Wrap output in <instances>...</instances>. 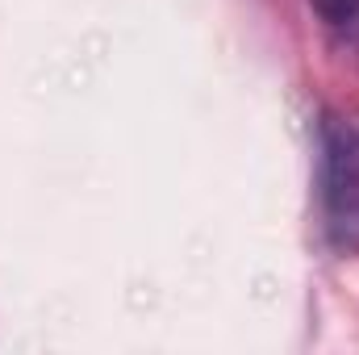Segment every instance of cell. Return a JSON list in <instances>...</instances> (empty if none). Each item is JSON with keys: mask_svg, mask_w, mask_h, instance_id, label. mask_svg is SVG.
<instances>
[{"mask_svg": "<svg viewBox=\"0 0 359 355\" xmlns=\"http://www.w3.org/2000/svg\"><path fill=\"white\" fill-rule=\"evenodd\" d=\"M322 213L339 255H359V126L322 121Z\"/></svg>", "mask_w": 359, "mask_h": 355, "instance_id": "1", "label": "cell"}, {"mask_svg": "<svg viewBox=\"0 0 359 355\" xmlns=\"http://www.w3.org/2000/svg\"><path fill=\"white\" fill-rule=\"evenodd\" d=\"M309 4L334 38L359 42V0H309Z\"/></svg>", "mask_w": 359, "mask_h": 355, "instance_id": "2", "label": "cell"}]
</instances>
